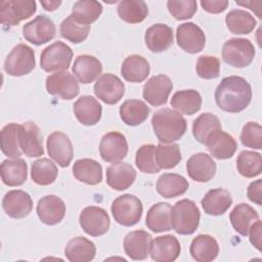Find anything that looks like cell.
Here are the masks:
<instances>
[{
  "label": "cell",
  "mask_w": 262,
  "mask_h": 262,
  "mask_svg": "<svg viewBox=\"0 0 262 262\" xmlns=\"http://www.w3.org/2000/svg\"><path fill=\"white\" fill-rule=\"evenodd\" d=\"M201 5L204 10L210 13H220L223 12L227 6L228 1L226 0H202Z\"/></svg>",
  "instance_id": "52"
},
{
  "label": "cell",
  "mask_w": 262,
  "mask_h": 262,
  "mask_svg": "<svg viewBox=\"0 0 262 262\" xmlns=\"http://www.w3.org/2000/svg\"><path fill=\"white\" fill-rule=\"evenodd\" d=\"M255 47L249 39L231 38L222 47L223 60L233 68H246L254 59Z\"/></svg>",
  "instance_id": "5"
},
{
  "label": "cell",
  "mask_w": 262,
  "mask_h": 262,
  "mask_svg": "<svg viewBox=\"0 0 262 262\" xmlns=\"http://www.w3.org/2000/svg\"><path fill=\"white\" fill-rule=\"evenodd\" d=\"M169 12L178 20L188 19L193 16L198 9V3L194 0H170L167 2Z\"/></svg>",
  "instance_id": "51"
},
{
  "label": "cell",
  "mask_w": 262,
  "mask_h": 262,
  "mask_svg": "<svg viewBox=\"0 0 262 262\" xmlns=\"http://www.w3.org/2000/svg\"><path fill=\"white\" fill-rule=\"evenodd\" d=\"M206 146L210 154L218 160L230 159L237 148L235 139L222 130L218 132Z\"/></svg>",
  "instance_id": "39"
},
{
  "label": "cell",
  "mask_w": 262,
  "mask_h": 262,
  "mask_svg": "<svg viewBox=\"0 0 262 262\" xmlns=\"http://www.w3.org/2000/svg\"><path fill=\"white\" fill-rule=\"evenodd\" d=\"M19 124L10 123L1 130V149L9 158L17 159L23 152L19 146Z\"/></svg>",
  "instance_id": "42"
},
{
  "label": "cell",
  "mask_w": 262,
  "mask_h": 262,
  "mask_svg": "<svg viewBox=\"0 0 262 262\" xmlns=\"http://www.w3.org/2000/svg\"><path fill=\"white\" fill-rule=\"evenodd\" d=\"M136 178V171L129 163L116 162L106 169V183L116 190L129 188Z\"/></svg>",
  "instance_id": "22"
},
{
  "label": "cell",
  "mask_w": 262,
  "mask_h": 262,
  "mask_svg": "<svg viewBox=\"0 0 262 262\" xmlns=\"http://www.w3.org/2000/svg\"><path fill=\"white\" fill-rule=\"evenodd\" d=\"M236 169L238 173L247 178H253L261 174L262 158L259 152L243 150L236 160Z\"/></svg>",
  "instance_id": "46"
},
{
  "label": "cell",
  "mask_w": 262,
  "mask_h": 262,
  "mask_svg": "<svg viewBox=\"0 0 262 262\" xmlns=\"http://www.w3.org/2000/svg\"><path fill=\"white\" fill-rule=\"evenodd\" d=\"M1 179L7 186H19L28 177V165L23 159L4 160L0 166Z\"/></svg>",
  "instance_id": "31"
},
{
  "label": "cell",
  "mask_w": 262,
  "mask_h": 262,
  "mask_svg": "<svg viewBox=\"0 0 262 262\" xmlns=\"http://www.w3.org/2000/svg\"><path fill=\"white\" fill-rule=\"evenodd\" d=\"M74 113L77 120L85 126L97 124L101 118L102 107L96 98L91 95H82L74 103Z\"/></svg>",
  "instance_id": "24"
},
{
  "label": "cell",
  "mask_w": 262,
  "mask_h": 262,
  "mask_svg": "<svg viewBox=\"0 0 262 262\" xmlns=\"http://www.w3.org/2000/svg\"><path fill=\"white\" fill-rule=\"evenodd\" d=\"M111 210L117 223L123 226H133L140 221L143 207L137 196L125 193L115 199Z\"/></svg>",
  "instance_id": "4"
},
{
  "label": "cell",
  "mask_w": 262,
  "mask_h": 262,
  "mask_svg": "<svg viewBox=\"0 0 262 262\" xmlns=\"http://www.w3.org/2000/svg\"><path fill=\"white\" fill-rule=\"evenodd\" d=\"M189 252L195 261L210 262L218 256L219 245L213 236L209 234H199L192 239Z\"/></svg>",
  "instance_id": "30"
},
{
  "label": "cell",
  "mask_w": 262,
  "mask_h": 262,
  "mask_svg": "<svg viewBox=\"0 0 262 262\" xmlns=\"http://www.w3.org/2000/svg\"><path fill=\"white\" fill-rule=\"evenodd\" d=\"M36 210L42 223L46 225H55L63 219L66 205L59 196L48 194L39 200Z\"/></svg>",
  "instance_id": "19"
},
{
  "label": "cell",
  "mask_w": 262,
  "mask_h": 262,
  "mask_svg": "<svg viewBox=\"0 0 262 262\" xmlns=\"http://www.w3.org/2000/svg\"><path fill=\"white\" fill-rule=\"evenodd\" d=\"M154 132L161 143H172L180 139L186 131V120L171 108H161L151 118Z\"/></svg>",
  "instance_id": "2"
},
{
  "label": "cell",
  "mask_w": 262,
  "mask_h": 262,
  "mask_svg": "<svg viewBox=\"0 0 262 262\" xmlns=\"http://www.w3.org/2000/svg\"><path fill=\"white\" fill-rule=\"evenodd\" d=\"M33 0H4L0 3V21L8 27L17 26L36 12Z\"/></svg>",
  "instance_id": "8"
},
{
  "label": "cell",
  "mask_w": 262,
  "mask_h": 262,
  "mask_svg": "<svg viewBox=\"0 0 262 262\" xmlns=\"http://www.w3.org/2000/svg\"><path fill=\"white\" fill-rule=\"evenodd\" d=\"M48 156L60 167H68L74 156V149L69 136L60 131L51 133L46 141Z\"/></svg>",
  "instance_id": "16"
},
{
  "label": "cell",
  "mask_w": 262,
  "mask_h": 262,
  "mask_svg": "<svg viewBox=\"0 0 262 262\" xmlns=\"http://www.w3.org/2000/svg\"><path fill=\"white\" fill-rule=\"evenodd\" d=\"M2 208L6 215L11 218H25L33 209V200L30 194L24 190H10L3 196Z\"/></svg>",
  "instance_id": "17"
},
{
  "label": "cell",
  "mask_w": 262,
  "mask_h": 262,
  "mask_svg": "<svg viewBox=\"0 0 262 262\" xmlns=\"http://www.w3.org/2000/svg\"><path fill=\"white\" fill-rule=\"evenodd\" d=\"M155 161L160 169H172L181 161L177 143H160L155 148Z\"/></svg>",
  "instance_id": "45"
},
{
  "label": "cell",
  "mask_w": 262,
  "mask_h": 262,
  "mask_svg": "<svg viewBox=\"0 0 262 262\" xmlns=\"http://www.w3.org/2000/svg\"><path fill=\"white\" fill-rule=\"evenodd\" d=\"M231 204V195L229 191L224 188H214L209 190L201 201L205 213L212 216L223 215L229 209Z\"/></svg>",
  "instance_id": "28"
},
{
  "label": "cell",
  "mask_w": 262,
  "mask_h": 262,
  "mask_svg": "<svg viewBox=\"0 0 262 262\" xmlns=\"http://www.w3.org/2000/svg\"><path fill=\"white\" fill-rule=\"evenodd\" d=\"M261 229H262V223L260 219H258L251 225L248 231V234L250 235L251 244L259 251L261 250Z\"/></svg>",
  "instance_id": "54"
},
{
  "label": "cell",
  "mask_w": 262,
  "mask_h": 262,
  "mask_svg": "<svg viewBox=\"0 0 262 262\" xmlns=\"http://www.w3.org/2000/svg\"><path fill=\"white\" fill-rule=\"evenodd\" d=\"M117 10L120 18L128 24L141 23L148 14V7L142 0L121 1Z\"/></svg>",
  "instance_id": "41"
},
{
  "label": "cell",
  "mask_w": 262,
  "mask_h": 262,
  "mask_svg": "<svg viewBox=\"0 0 262 262\" xmlns=\"http://www.w3.org/2000/svg\"><path fill=\"white\" fill-rule=\"evenodd\" d=\"M120 117L128 126H137L143 123L148 115L149 107L140 99H127L120 106Z\"/></svg>",
  "instance_id": "37"
},
{
  "label": "cell",
  "mask_w": 262,
  "mask_h": 262,
  "mask_svg": "<svg viewBox=\"0 0 262 262\" xmlns=\"http://www.w3.org/2000/svg\"><path fill=\"white\" fill-rule=\"evenodd\" d=\"M171 205L168 203H158L150 207L147 211L145 224L152 232L159 233L171 230L170 222Z\"/></svg>",
  "instance_id": "36"
},
{
  "label": "cell",
  "mask_w": 262,
  "mask_h": 262,
  "mask_svg": "<svg viewBox=\"0 0 262 262\" xmlns=\"http://www.w3.org/2000/svg\"><path fill=\"white\" fill-rule=\"evenodd\" d=\"M58 170L55 164L49 159L42 158L35 161L31 167L32 180L38 185H49L57 177Z\"/></svg>",
  "instance_id": "43"
},
{
  "label": "cell",
  "mask_w": 262,
  "mask_h": 262,
  "mask_svg": "<svg viewBox=\"0 0 262 262\" xmlns=\"http://www.w3.org/2000/svg\"><path fill=\"white\" fill-rule=\"evenodd\" d=\"M35 66L34 50L23 43L14 46L4 61L5 72L13 77H21L30 74Z\"/></svg>",
  "instance_id": "7"
},
{
  "label": "cell",
  "mask_w": 262,
  "mask_h": 262,
  "mask_svg": "<svg viewBox=\"0 0 262 262\" xmlns=\"http://www.w3.org/2000/svg\"><path fill=\"white\" fill-rule=\"evenodd\" d=\"M74 75L82 84H89L96 80L102 72V64L93 55H78L72 68Z\"/></svg>",
  "instance_id": "26"
},
{
  "label": "cell",
  "mask_w": 262,
  "mask_h": 262,
  "mask_svg": "<svg viewBox=\"0 0 262 262\" xmlns=\"http://www.w3.org/2000/svg\"><path fill=\"white\" fill-rule=\"evenodd\" d=\"M235 3L237 4V5H242V6H247V7H249L251 10H253L256 14H257V16L259 17V18H261L262 17V15H261V12H260V7H261V4H262V2L261 1H246V2H239V1H235Z\"/></svg>",
  "instance_id": "55"
},
{
  "label": "cell",
  "mask_w": 262,
  "mask_h": 262,
  "mask_svg": "<svg viewBox=\"0 0 262 262\" xmlns=\"http://www.w3.org/2000/svg\"><path fill=\"white\" fill-rule=\"evenodd\" d=\"M195 71L203 79H216L220 74V61L216 56L201 55L196 60Z\"/></svg>",
  "instance_id": "49"
},
{
  "label": "cell",
  "mask_w": 262,
  "mask_h": 262,
  "mask_svg": "<svg viewBox=\"0 0 262 262\" xmlns=\"http://www.w3.org/2000/svg\"><path fill=\"white\" fill-rule=\"evenodd\" d=\"M19 146L29 158H37L44 155L42 135L38 126L33 122H26L19 129Z\"/></svg>",
  "instance_id": "20"
},
{
  "label": "cell",
  "mask_w": 262,
  "mask_h": 262,
  "mask_svg": "<svg viewBox=\"0 0 262 262\" xmlns=\"http://www.w3.org/2000/svg\"><path fill=\"white\" fill-rule=\"evenodd\" d=\"M227 29L236 35L250 34L256 27L257 23L254 16L246 10L233 9L225 16Z\"/></svg>",
  "instance_id": "40"
},
{
  "label": "cell",
  "mask_w": 262,
  "mask_h": 262,
  "mask_svg": "<svg viewBox=\"0 0 262 262\" xmlns=\"http://www.w3.org/2000/svg\"><path fill=\"white\" fill-rule=\"evenodd\" d=\"M239 139L242 143L250 148H262V127L256 122H248L242 130Z\"/></svg>",
  "instance_id": "50"
},
{
  "label": "cell",
  "mask_w": 262,
  "mask_h": 262,
  "mask_svg": "<svg viewBox=\"0 0 262 262\" xmlns=\"http://www.w3.org/2000/svg\"><path fill=\"white\" fill-rule=\"evenodd\" d=\"M155 148L154 144H143L141 145L135 156L136 167L143 173L155 174L160 172V168L157 166L155 161Z\"/></svg>",
  "instance_id": "48"
},
{
  "label": "cell",
  "mask_w": 262,
  "mask_h": 262,
  "mask_svg": "<svg viewBox=\"0 0 262 262\" xmlns=\"http://www.w3.org/2000/svg\"><path fill=\"white\" fill-rule=\"evenodd\" d=\"M144 40L151 52H163L173 44V30L165 24L152 25L146 30Z\"/></svg>",
  "instance_id": "25"
},
{
  "label": "cell",
  "mask_w": 262,
  "mask_h": 262,
  "mask_svg": "<svg viewBox=\"0 0 262 262\" xmlns=\"http://www.w3.org/2000/svg\"><path fill=\"white\" fill-rule=\"evenodd\" d=\"M93 91L96 97L104 103L116 104L125 93V85L118 76L107 73L98 77Z\"/></svg>",
  "instance_id": "11"
},
{
  "label": "cell",
  "mask_w": 262,
  "mask_h": 262,
  "mask_svg": "<svg viewBox=\"0 0 262 262\" xmlns=\"http://www.w3.org/2000/svg\"><path fill=\"white\" fill-rule=\"evenodd\" d=\"M64 254L71 262H88L94 259L96 248L94 243L86 237L76 236L66 246Z\"/></svg>",
  "instance_id": "33"
},
{
  "label": "cell",
  "mask_w": 262,
  "mask_h": 262,
  "mask_svg": "<svg viewBox=\"0 0 262 262\" xmlns=\"http://www.w3.org/2000/svg\"><path fill=\"white\" fill-rule=\"evenodd\" d=\"M99 154L104 162H121L128 154L126 137L116 131L104 134L99 143Z\"/></svg>",
  "instance_id": "14"
},
{
  "label": "cell",
  "mask_w": 262,
  "mask_h": 262,
  "mask_svg": "<svg viewBox=\"0 0 262 262\" xmlns=\"http://www.w3.org/2000/svg\"><path fill=\"white\" fill-rule=\"evenodd\" d=\"M40 3L45 10L53 11L59 7V5L61 4V1H40Z\"/></svg>",
  "instance_id": "56"
},
{
  "label": "cell",
  "mask_w": 262,
  "mask_h": 262,
  "mask_svg": "<svg viewBox=\"0 0 262 262\" xmlns=\"http://www.w3.org/2000/svg\"><path fill=\"white\" fill-rule=\"evenodd\" d=\"M261 189H262V180L258 179L256 181H253L250 183L248 186L247 190V195L248 199L252 202L255 203L258 206L262 205V196H261Z\"/></svg>",
  "instance_id": "53"
},
{
  "label": "cell",
  "mask_w": 262,
  "mask_h": 262,
  "mask_svg": "<svg viewBox=\"0 0 262 262\" xmlns=\"http://www.w3.org/2000/svg\"><path fill=\"white\" fill-rule=\"evenodd\" d=\"M73 174L80 182L96 185L102 180V167L93 159H80L74 163Z\"/></svg>",
  "instance_id": "32"
},
{
  "label": "cell",
  "mask_w": 262,
  "mask_h": 262,
  "mask_svg": "<svg viewBox=\"0 0 262 262\" xmlns=\"http://www.w3.org/2000/svg\"><path fill=\"white\" fill-rule=\"evenodd\" d=\"M73 50L63 42L57 41L47 46L41 53L40 67L47 73L64 72L71 66Z\"/></svg>",
  "instance_id": "6"
},
{
  "label": "cell",
  "mask_w": 262,
  "mask_h": 262,
  "mask_svg": "<svg viewBox=\"0 0 262 262\" xmlns=\"http://www.w3.org/2000/svg\"><path fill=\"white\" fill-rule=\"evenodd\" d=\"M173 89V83L166 75H157L151 77L143 86L142 95L145 101L150 105L159 106L167 102Z\"/></svg>",
  "instance_id": "15"
},
{
  "label": "cell",
  "mask_w": 262,
  "mask_h": 262,
  "mask_svg": "<svg viewBox=\"0 0 262 262\" xmlns=\"http://www.w3.org/2000/svg\"><path fill=\"white\" fill-rule=\"evenodd\" d=\"M60 35L66 40L78 44L86 40L90 32V26L76 20L72 14L66 17L59 27Z\"/></svg>",
  "instance_id": "47"
},
{
  "label": "cell",
  "mask_w": 262,
  "mask_h": 262,
  "mask_svg": "<svg viewBox=\"0 0 262 262\" xmlns=\"http://www.w3.org/2000/svg\"><path fill=\"white\" fill-rule=\"evenodd\" d=\"M46 90L51 95L70 100L79 94L80 87L77 79L69 72H58L46 78Z\"/></svg>",
  "instance_id": "12"
},
{
  "label": "cell",
  "mask_w": 262,
  "mask_h": 262,
  "mask_svg": "<svg viewBox=\"0 0 262 262\" xmlns=\"http://www.w3.org/2000/svg\"><path fill=\"white\" fill-rule=\"evenodd\" d=\"M82 229L91 236H100L107 232L111 220L106 211L100 207L89 206L84 208L79 216Z\"/></svg>",
  "instance_id": "9"
},
{
  "label": "cell",
  "mask_w": 262,
  "mask_h": 262,
  "mask_svg": "<svg viewBox=\"0 0 262 262\" xmlns=\"http://www.w3.org/2000/svg\"><path fill=\"white\" fill-rule=\"evenodd\" d=\"M148 61L141 55L132 54L127 56L121 66V75L131 83H140L149 75Z\"/></svg>",
  "instance_id": "29"
},
{
  "label": "cell",
  "mask_w": 262,
  "mask_h": 262,
  "mask_svg": "<svg viewBox=\"0 0 262 262\" xmlns=\"http://www.w3.org/2000/svg\"><path fill=\"white\" fill-rule=\"evenodd\" d=\"M176 41L178 46L187 53L201 52L206 44L203 30L193 23H184L177 27Z\"/></svg>",
  "instance_id": "13"
},
{
  "label": "cell",
  "mask_w": 262,
  "mask_h": 262,
  "mask_svg": "<svg viewBox=\"0 0 262 262\" xmlns=\"http://www.w3.org/2000/svg\"><path fill=\"white\" fill-rule=\"evenodd\" d=\"M102 12V5L94 0H80L73 5L72 15L81 24L89 25L95 21Z\"/></svg>",
  "instance_id": "44"
},
{
  "label": "cell",
  "mask_w": 262,
  "mask_h": 262,
  "mask_svg": "<svg viewBox=\"0 0 262 262\" xmlns=\"http://www.w3.org/2000/svg\"><path fill=\"white\" fill-rule=\"evenodd\" d=\"M56 28L51 18L46 15H38L23 27V36L34 45H42L52 40Z\"/></svg>",
  "instance_id": "10"
},
{
  "label": "cell",
  "mask_w": 262,
  "mask_h": 262,
  "mask_svg": "<svg viewBox=\"0 0 262 262\" xmlns=\"http://www.w3.org/2000/svg\"><path fill=\"white\" fill-rule=\"evenodd\" d=\"M260 217L257 211L245 203L236 205L229 214V220L233 229L243 236L248 235L249 228Z\"/></svg>",
  "instance_id": "34"
},
{
  "label": "cell",
  "mask_w": 262,
  "mask_h": 262,
  "mask_svg": "<svg viewBox=\"0 0 262 262\" xmlns=\"http://www.w3.org/2000/svg\"><path fill=\"white\" fill-rule=\"evenodd\" d=\"M221 130L222 127L219 119L211 113L200 115L192 123L193 137L196 141L205 145Z\"/></svg>",
  "instance_id": "27"
},
{
  "label": "cell",
  "mask_w": 262,
  "mask_h": 262,
  "mask_svg": "<svg viewBox=\"0 0 262 262\" xmlns=\"http://www.w3.org/2000/svg\"><path fill=\"white\" fill-rule=\"evenodd\" d=\"M151 235L144 230H134L124 238V251L132 260H144L150 251Z\"/></svg>",
  "instance_id": "23"
},
{
  "label": "cell",
  "mask_w": 262,
  "mask_h": 262,
  "mask_svg": "<svg viewBox=\"0 0 262 262\" xmlns=\"http://www.w3.org/2000/svg\"><path fill=\"white\" fill-rule=\"evenodd\" d=\"M200 210L191 200L183 199L171 207L170 222L171 227L182 235L192 234L200 224Z\"/></svg>",
  "instance_id": "3"
},
{
  "label": "cell",
  "mask_w": 262,
  "mask_h": 262,
  "mask_svg": "<svg viewBox=\"0 0 262 262\" xmlns=\"http://www.w3.org/2000/svg\"><path fill=\"white\" fill-rule=\"evenodd\" d=\"M171 106L178 113L191 116L199 112L202 106V96L193 89L177 91L171 98Z\"/></svg>",
  "instance_id": "38"
},
{
  "label": "cell",
  "mask_w": 262,
  "mask_h": 262,
  "mask_svg": "<svg viewBox=\"0 0 262 262\" xmlns=\"http://www.w3.org/2000/svg\"><path fill=\"white\" fill-rule=\"evenodd\" d=\"M149 252L154 261L172 262L179 257L181 247L177 237L172 234H166L151 241Z\"/></svg>",
  "instance_id": "21"
},
{
  "label": "cell",
  "mask_w": 262,
  "mask_h": 262,
  "mask_svg": "<svg viewBox=\"0 0 262 262\" xmlns=\"http://www.w3.org/2000/svg\"><path fill=\"white\" fill-rule=\"evenodd\" d=\"M188 186V181L183 176L175 173H164L157 181V191L165 199L183 194Z\"/></svg>",
  "instance_id": "35"
},
{
  "label": "cell",
  "mask_w": 262,
  "mask_h": 262,
  "mask_svg": "<svg viewBox=\"0 0 262 262\" xmlns=\"http://www.w3.org/2000/svg\"><path fill=\"white\" fill-rule=\"evenodd\" d=\"M186 171L192 180L205 183L214 177L216 173V163L208 154L198 152L188 159Z\"/></svg>",
  "instance_id": "18"
},
{
  "label": "cell",
  "mask_w": 262,
  "mask_h": 262,
  "mask_svg": "<svg viewBox=\"0 0 262 262\" xmlns=\"http://www.w3.org/2000/svg\"><path fill=\"white\" fill-rule=\"evenodd\" d=\"M252 87L246 79L229 76L221 80L215 90L216 104L224 112L239 113L251 102Z\"/></svg>",
  "instance_id": "1"
}]
</instances>
